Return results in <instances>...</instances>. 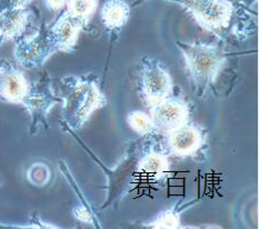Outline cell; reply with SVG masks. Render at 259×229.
I'll return each mask as SVG.
<instances>
[{
    "mask_svg": "<svg viewBox=\"0 0 259 229\" xmlns=\"http://www.w3.org/2000/svg\"><path fill=\"white\" fill-rule=\"evenodd\" d=\"M178 3L193 16L202 29L212 32L221 41L237 38L246 39L255 33L251 21L238 17V7L234 0H170Z\"/></svg>",
    "mask_w": 259,
    "mask_h": 229,
    "instance_id": "6da1fadb",
    "label": "cell"
},
{
    "mask_svg": "<svg viewBox=\"0 0 259 229\" xmlns=\"http://www.w3.org/2000/svg\"><path fill=\"white\" fill-rule=\"evenodd\" d=\"M57 95L63 104L61 115L71 130L81 129L96 110L107 105L106 95L94 74L63 78Z\"/></svg>",
    "mask_w": 259,
    "mask_h": 229,
    "instance_id": "7a4b0ae2",
    "label": "cell"
},
{
    "mask_svg": "<svg viewBox=\"0 0 259 229\" xmlns=\"http://www.w3.org/2000/svg\"><path fill=\"white\" fill-rule=\"evenodd\" d=\"M176 46L183 54L196 97L202 98L208 90H215L218 78L233 55L226 50L224 41L184 42L178 40Z\"/></svg>",
    "mask_w": 259,
    "mask_h": 229,
    "instance_id": "3957f363",
    "label": "cell"
},
{
    "mask_svg": "<svg viewBox=\"0 0 259 229\" xmlns=\"http://www.w3.org/2000/svg\"><path fill=\"white\" fill-rule=\"evenodd\" d=\"M69 132L71 131L69 130ZM72 136L77 139L78 143L80 144V146L92 156V158L96 161V164H98L101 167V169L104 170L106 175L107 199L105 200L103 206H101V209L117 207L121 202V199L125 197V195L129 192V189L133 187V184L134 180L136 179V176H138V159L140 157V155L144 152L146 144H147L150 135L143 137L140 141L134 142L131 145V147L127 149L125 157H122V159L114 167V168L105 167V165L101 163V160L96 157L92 150H90L86 145L75 135V133H72Z\"/></svg>",
    "mask_w": 259,
    "mask_h": 229,
    "instance_id": "277c9868",
    "label": "cell"
},
{
    "mask_svg": "<svg viewBox=\"0 0 259 229\" xmlns=\"http://www.w3.org/2000/svg\"><path fill=\"white\" fill-rule=\"evenodd\" d=\"M139 91L148 107L159 104L174 93L169 70L159 59L145 57L139 63Z\"/></svg>",
    "mask_w": 259,
    "mask_h": 229,
    "instance_id": "5b68a950",
    "label": "cell"
},
{
    "mask_svg": "<svg viewBox=\"0 0 259 229\" xmlns=\"http://www.w3.org/2000/svg\"><path fill=\"white\" fill-rule=\"evenodd\" d=\"M61 103L57 93L53 89L52 80L47 74L33 85H29L22 105L31 117V133L37 131L38 126H48L47 116L56 105Z\"/></svg>",
    "mask_w": 259,
    "mask_h": 229,
    "instance_id": "8992f818",
    "label": "cell"
},
{
    "mask_svg": "<svg viewBox=\"0 0 259 229\" xmlns=\"http://www.w3.org/2000/svg\"><path fill=\"white\" fill-rule=\"evenodd\" d=\"M149 116L155 133L165 136L189 122L190 108L187 100L174 90L169 97L150 107Z\"/></svg>",
    "mask_w": 259,
    "mask_h": 229,
    "instance_id": "52a82bcc",
    "label": "cell"
},
{
    "mask_svg": "<svg viewBox=\"0 0 259 229\" xmlns=\"http://www.w3.org/2000/svg\"><path fill=\"white\" fill-rule=\"evenodd\" d=\"M14 53L19 65L27 69H35L41 67L57 52L50 39L48 27L42 25L33 35H22L17 39Z\"/></svg>",
    "mask_w": 259,
    "mask_h": 229,
    "instance_id": "ba28073f",
    "label": "cell"
},
{
    "mask_svg": "<svg viewBox=\"0 0 259 229\" xmlns=\"http://www.w3.org/2000/svg\"><path fill=\"white\" fill-rule=\"evenodd\" d=\"M160 137L165 152L176 157H195L202 152L207 143L204 128L189 122Z\"/></svg>",
    "mask_w": 259,
    "mask_h": 229,
    "instance_id": "9c48e42d",
    "label": "cell"
},
{
    "mask_svg": "<svg viewBox=\"0 0 259 229\" xmlns=\"http://www.w3.org/2000/svg\"><path fill=\"white\" fill-rule=\"evenodd\" d=\"M156 133L150 135L137 164V172L153 182L164 180L170 169L168 154L158 142Z\"/></svg>",
    "mask_w": 259,
    "mask_h": 229,
    "instance_id": "30bf717a",
    "label": "cell"
},
{
    "mask_svg": "<svg viewBox=\"0 0 259 229\" xmlns=\"http://www.w3.org/2000/svg\"><path fill=\"white\" fill-rule=\"evenodd\" d=\"M87 25L82 21L72 18L64 9L54 24L48 27L49 36L57 53L70 54L77 46L80 32Z\"/></svg>",
    "mask_w": 259,
    "mask_h": 229,
    "instance_id": "8fae6325",
    "label": "cell"
},
{
    "mask_svg": "<svg viewBox=\"0 0 259 229\" xmlns=\"http://www.w3.org/2000/svg\"><path fill=\"white\" fill-rule=\"evenodd\" d=\"M132 14V7L125 0H107L100 9V21L111 42L118 38Z\"/></svg>",
    "mask_w": 259,
    "mask_h": 229,
    "instance_id": "7c38bea8",
    "label": "cell"
},
{
    "mask_svg": "<svg viewBox=\"0 0 259 229\" xmlns=\"http://www.w3.org/2000/svg\"><path fill=\"white\" fill-rule=\"evenodd\" d=\"M31 11L27 7L8 6L0 11V43L8 40H17L24 35Z\"/></svg>",
    "mask_w": 259,
    "mask_h": 229,
    "instance_id": "4fadbf2b",
    "label": "cell"
},
{
    "mask_svg": "<svg viewBox=\"0 0 259 229\" xmlns=\"http://www.w3.org/2000/svg\"><path fill=\"white\" fill-rule=\"evenodd\" d=\"M29 89L24 72L13 65L3 66L0 72V98L8 103L21 104Z\"/></svg>",
    "mask_w": 259,
    "mask_h": 229,
    "instance_id": "5bb4252c",
    "label": "cell"
},
{
    "mask_svg": "<svg viewBox=\"0 0 259 229\" xmlns=\"http://www.w3.org/2000/svg\"><path fill=\"white\" fill-rule=\"evenodd\" d=\"M98 7V0H65V10L70 17L89 24Z\"/></svg>",
    "mask_w": 259,
    "mask_h": 229,
    "instance_id": "9a60e30c",
    "label": "cell"
},
{
    "mask_svg": "<svg viewBox=\"0 0 259 229\" xmlns=\"http://www.w3.org/2000/svg\"><path fill=\"white\" fill-rule=\"evenodd\" d=\"M180 213L179 205L175 206L174 208L162 211L157 215L153 220L146 222L144 227L153 229H176L180 227Z\"/></svg>",
    "mask_w": 259,
    "mask_h": 229,
    "instance_id": "2e32d148",
    "label": "cell"
},
{
    "mask_svg": "<svg viewBox=\"0 0 259 229\" xmlns=\"http://www.w3.org/2000/svg\"><path fill=\"white\" fill-rule=\"evenodd\" d=\"M127 124L137 135L142 137L155 133L150 116L144 113V111L134 110L132 113H129L127 116Z\"/></svg>",
    "mask_w": 259,
    "mask_h": 229,
    "instance_id": "e0dca14e",
    "label": "cell"
},
{
    "mask_svg": "<svg viewBox=\"0 0 259 229\" xmlns=\"http://www.w3.org/2000/svg\"><path fill=\"white\" fill-rule=\"evenodd\" d=\"M27 178L30 184L36 187H44L52 178V171L45 163H35L27 171Z\"/></svg>",
    "mask_w": 259,
    "mask_h": 229,
    "instance_id": "ac0fdd59",
    "label": "cell"
},
{
    "mask_svg": "<svg viewBox=\"0 0 259 229\" xmlns=\"http://www.w3.org/2000/svg\"><path fill=\"white\" fill-rule=\"evenodd\" d=\"M72 216H74L78 221H81L83 224H89L98 228L101 227L97 216L94 213L92 206L82 204L76 206V207L72 209Z\"/></svg>",
    "mask_w": 259,
    "mask_h": 229,
    "instance_id": "d6986e66",
    "label": "cell"
},
{
    "mask_svg": "<svg viewBox=\"0 0 259 229\" xmlns=\"http://www.w3.org/2000/svg\"><path fill=\"white\" fill-rule=\"evenodd\" d=\"M45 5L50 11L55 13L65 9V0H45Z\"/></svg>",
    "mask_w": 259,
    "mask_h": 229,
    "instance_id": "ffe728a7",
    "label": "cell"
},
{
    "mask_svg": "<svg viewBox=\"0 0 259 229\" xmlns=\"http://www.w3.org/2000/svg\"><path fill=\"white\" fill-rule=\"evenodd\" d=\"M32 0H11V6H16V7H27V5Z\"/></svg>",
    "mask_w": 259,
    "mask_h": 229,
    "instance_id": "44dd1931",
    "label": "cell"
},
{
    "mask_svg": "<svg viewBox=\"0 0 259 229\" xmlns=\"http://www.w3.org/2000/svg\"><path fill=\"white\" fill-rule=\"evenodd\" d=\"M2 69H3V66H0V72H2Z\"/></svg>",
    "mask_w": 259,
    "mask_h": 229,
    "instance_id": "7402d4cb",
    "label": "cell"
},
{
    "mask_svg": "<svg viewBox=\"0 0 259 229\" xmlns=\"http://www.w3.org/2000/svg\"><path fill=\"white\" fill-rule=\"evenodd\" d=\"M234 2H236V3H239V0H234Z\"/></svg>",
    "mask_w": 259,
    "mask_h": 229,
    "instance_id": "603a6c76",
    "label": "cell"
}]
</instances>
